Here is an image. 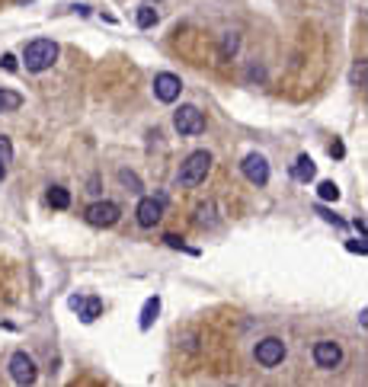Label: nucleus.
<instances>
[{
  "mask_svg": "<svg viewBox=\"0 0 368 387\" xmlns=\"http://www.w3.org/2000/svg\"><path fill=\"white\" fill-rule=\"evenodd\" d=\"M173 129L180 135H202L205 131V115L195 106H180L173 112Z\"/></svg>",
  "mask_w": 368,
  "mask_h": 387,
  "instance_id": "7ed1b4c3",
  "label": "nucleus"
},
{
  "mask_svg": "<svg viewBox=\"0 0 368 387\" xmlns=\"http://www.w3.org/2000/svg\"><path fill=\"white\" fill-rule=\"evenodd\" d=\"M314 362H317L321 368H336V365L343 362V349L333 340L314 342Z\"/></svg>",
  "mask_w": 368,
  "mask_h": 387,
  "instance_id": "9d476101",
  "label": "nucleus"
},
{
  "mask_svg": "<svg viewBox=\"0 0 368 387\" xmlns=\"http://www.w3.org/2000/svg\"><path fill=\"white\" fill-rule=\"evenodd\" d=\"M243 176H247L253 186H266L269 183V164L263 154H247L243 157V164H240Z\"/></svg>",
  "mask_w": 368,
  "mask_h": 387,
  "instance_id": "6e6552de",
  "label": "nucleus"
},
{
  "mask_svg": "<svg viewBox=\"0 0 368 387\" xmlns=\"http://www.w3.org/2000/svg\"><path fill=\"white\" fill-rule=\"evenodd\" d=\"M10 378L17 381V384H36L39 368H36V362H32V355L13 352V359H10Z\"/></svg>",
  "mask_w": 368,
  "mask_h": 387,
  "instance_id": "39448f33",
  "label": "nucleus"
},
{
  "mask_svg": "<svg viewBox=\"0 0 368 387\" xmlns=\"http://www.w3.org/2000/svg\"><path fill=\"white\" fill-rule=\"evenodd\" d=\"M282 359H285V342L279 336H266L263 342H257V362L263 368H276L282 365Z\"/></svg>",
  "mask_w": 368,
  "mask_h": 387,
  "instance_id": "20e7f679",
  "label": "nucleus"
},
{
  "mask_svg": "<svg viewBox=\"0 0 368 387\" xmlns=\"http://www.w3.org/2000/svg\"><path fill=\"white\" fill-rule=\"evenodd\" d=\"M48 205H52V208H67V205H71V192H67L65 186H52V189H48Z\"/></svg>",
  "mask_w": 368,
  "mask_h": 387,
  "instance_id": "4468645a",
  "label": "nucleus"
},
{
  "mask_svg": "<svg viewBox=\"0 0 368 387\" xmlns=\"http://www.w3.org/2000/svg\"><path fill=\"white\" fill-rule=\"evenodd\" d=\"M180 93H183V80H180L176 74H157L154 77V96L160 102L180 100Z\"/></svg>",
  "mask_w": 368,
  "mask_h": 387,
  "instance_id": "1a4fd4ad",
  "label": "nucleus"
},
{
  "mask_svg": "<svg viewBox=\"0 0 368 387\" xmlns=\"http://www.w3.org/2000/svg\"><path fill=\"white\" fill-rule=\"evenodd\" d=\"M208 170H212V154H208V151H195V154H189L186 164L180 166V186L193 189V186L205 183Z\"/></svg>",
  "mask_w": 368,
  "mask_h": 387,
  "instance_id": "f03ea898",
  "label": "nucleus"
},
{
  "mask_svg": "<svg viewBox=\"0 0 368 387\" xmlns=\"http://www.w3.org/2000/svg\"><path fill=\"white\" fill-rule=\"evenodd\" d=\"M119 179H122V186H129V192H141V179L131 170H122Z\"/></svg>",
  "mask_w": 368,
  "mask_h": 387,
  "instance_id": "a211bd4d",
  "label": "nucleus"
},
{
  "mask_svg": "<svg viewBox=\"0 0 368 387\" xmlns=\"http://www.w3.org/2000/svg\"><path fill=\"white\" fill-rule=\"evenodd\" d=\"M292 176L298 179V183H311L314 176H317V164H314L307 154H301L298 160H294V166H292Z\"/></svg>",
  "mask_w": 368,
  "mask_h": 387,
  "instance_id": "9b49d317",
  "label": "nucleus"
},
{
  "mask_svg": "<svg viewBox=\"0 0 368 387\" xmlns=\"http://www.w3.org/2000/svg\"><path fill=\"white\" fill-rule=\"evenodd\" d=\"M119 214H122L119 205L102 199V202H93L90 208H87V221H90L93 228H112V224L119 221Z\"/></svg>",
  "mask_w": 368,
  "mask_h": 387,
  "instance_id": "423d86ee",
  "label": "nucleus"
},
{
  "mask_svg": "<svg viewBox=\"0 0 368 387\" xmlns=\"http://www.w3.org/2000/svg\"><path fill=\"white\" fill-rule=\"evenodd\" d=\"M157 313H160V298H147L144 301V307H141V330H151V327H154V320H157Z\"/></svg>",
  "mask_w": 368,
  "mask_h": 387,
  "instance_id": "ddd939ff",
  "label": "nucleus"
},
{
  "mask_svg": "<svg viewBox=\"0 0 368 387\" xmlns=\"http://www.w3.org/2000/svg\"><path fill=\"white\" fill-rule=\"evenodd\" d=\"M100 313H102V298H96V295H93V298H83L80 307H77V317H80L83 323H93L96 317H100Z\"/></svg>",
  "mask_w": 368,
  "mask_h": 387,
  "instance_id": "f8f14e48",
  "label": "nucleus"
},
{
  "mask_svg": "<svg viewBox=\"0 0 368 387\" xmlns=\"http://www.w3.org/2000/svg\"><path fill=\"white\" fill-rule=\"evenodd\" d=\"M317 192H321L323 202H336V199H340V189H336V183H330V179L317 186Z\"/></svg>",
  "mask_w": 368,
  "mask_h": 387,
  "instance_id": "f3484780",
  "label": "nucleus"
},
{
  "mask_svg": "<svg viewBox=\"0 0 368 387\" xmlns=\"http://www.w3.org/2000/svg\"><path fill=\"white\" fill-rule=\"evenodd\" d=\"M23 61H26V71L42 74V71H48V67L58 61V45L52 42V38H36V42H29L26 45Z\"/></svg>",
  "mask_w": 368,
  "mask_h": 387,
  "instance_id": "f257e3e1",
  "label": "nucleus"
},
{
  "mask_svg": "<svg viewBox=\"0 0 368 387\" xmlns=\"http://www.w3.org/2000/svg\"><path fill=\"white\" fill-rule=\"evenodd\" d=\"M0 67L13 74V71H17V58H13V55H3V58H0Z\"/></svg>",
  "mask_w": 368,
  "mask_h": 387,
  "instance_id": "412c9836",
  "label": "nucleus"
},
{
  "mask_svg": "<svg viewBox=\"0 0 368 387\" xmlns=\"http://www.w3.org/2000/svg\"><path fill=\"white\" fill-rule=\"evenodd\" d=\"M23 106V96L13 90H0V112L3 109H19Z\"/></svg>",
  "mask_w": 368,
  "mask_h": 387,
  "instance_id": "dca6fc26",
  "label": "nucleus"
},
{
  "mask_svg": "<svg viewBox=\"0 0 368 387\" xmlns=\"http://www.w3.org/2000/svg\"><path fill=\"white\" fill-rule=\"evenodd\" d=\"M346 247H349L352 253H362V256H365V253H368V247H365V243H362V240H359V243H356V240H349Z\"/></svg>",
  "mask_w": 368,
  "mask_h": 387,
  "instance_id": "4be33fe9",
  "label": "nucleus"
},
{
  "mask_svg": "<svg viewBox=\"0 0 368 387\" xmlns=\"http://www.w3.org/2000/svg\"><path fill=\"white\" fill-rule=\"evenodd\" d=\"M317 214H321L323 221H330V224H336V228H343V221H340V218H336V214H330V212H327V208H321V205H317Z\"/></svg>",
  "mask_w": 368,
  "mask_h": 387,
  "instance_id": "aec40b11",
  "label": "nucleus"
},
{
  "mask_svg": "<svg viewBox=\"0 0 368 387\" xmlns=\"http://www.w3.org/2000/svg\"><path fill=\"white\" fill-rule=\"evenodd\" d=\"M157 19H160V16H157V10L151 7V3H144V7H138V13H135V23H138L141 29H151V26H154V23H157Z\"/></svg>",
  "mask_w": 368,
  "mask_h": 387,
  "instance_id": "2eb2a0df",
  "label": "nucleus"
},
{
  "mask_svg": "<svg viewBox=\"0 0 368 387\" xmlns=\"http://www.w3.org/2000/svg\"><path fill=\"white\" fill-rule=\"evenodd\" d=\"M0 164H3V166L13 164V144H10L7 135H0Z\"/></svg>",
  "mask_w": 368,
  "mask_h": 387,
  "instance_id": "6ab92c4d",
  "label": "nucleus"
},
{
  "mask_svg": "<svg viewBox=\"0 0 368 387\" xmlns=\"http://www.w3.org/2000/svg\"><path fill=\"white\" fill-rule=\"evenodd\" d=\"M164 205H166V195H157V199H141L138 208H135L141 228H154V224H160V218H164Z\"/></svg>",
  "mask_w": 368,
  "mask_h": 387,
  "instance_id": "0eeeda50",
  "label": "nucleus"
},
{
  "mask_svg": "<svg viewBox=\"0 0 368 387\" xmlns=\"http://www.w3.org/2000/svg\"><path fill=\"white\" fill-rule=\"evenodd\" d=\"M3 176H7V166L0 164V183H3Z\"/></svg>",
  "mask_w": 368,
  "mask_h": 387,
  "instance_id": "5701e85b",
  "label": "nucleus"
}]
</instances>
